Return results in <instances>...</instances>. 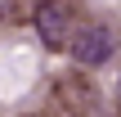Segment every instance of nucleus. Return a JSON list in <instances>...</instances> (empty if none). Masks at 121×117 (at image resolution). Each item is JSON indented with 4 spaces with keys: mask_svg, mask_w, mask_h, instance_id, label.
I'll return each instance as SVG.
<instances>
[{
    "mask_svg": "<svg viewBox=\"0 0 121 117\" xmlns=\"http://www.w3.org/2000/svg\"><path fill=\"white\" fill-rule=\"evenodd\" d=\"M67 50H72V59H76L81 68H103V63L117 54V32H112L108 23H85V27L67 41Z\"/></svg>",
    "mask_w": 121,
    "mask_h": 117,
    "instance_id": "1",
    "label": "nucleus"
},
{
    "mask_svg": "<svg viewBox=\"0 0 121 117\" xmlns=\"http://www.w3.org/2000/svg\"><path fill=\"white\" fill-rule=\"evenodd\" d=\"M36 36L49 45V50H63L72 41V27H67V9L58 0H40L36 5Z\"/></svg>",
    "mask_w": 121,
    "mask_h": 117,
    "instance_id": "2",
    "label": "nucleus"
},
{
    "mask_svg": "<svg viewBox=\"0 0 121 117\" xmlns=\"http://www.w3.org/2000/svg\"><path fill=\"white\" fill-rule=\"evenodd\" d=\"M27 5H40V0H27Z\"/></svg>",
    "mask_w": 121,
    "mask_h": 117,
    "instance_id": "3",
    "label": "nucleus"
}]
</instances>
